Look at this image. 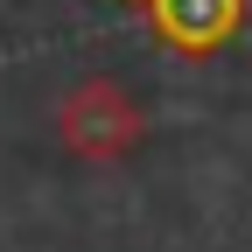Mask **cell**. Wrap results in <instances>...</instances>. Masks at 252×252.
I'll return each mask as SVG.
<instances>
[{
  "label": "cell",
  "mask_w": 252,
  "mask_h": 252,
  "mask_svg": "<svg viewBox=\"0 0 252 252\" xmlns=\"http://www.w3.org/2000/svg\"><path fill=\"white\" fill-rule=\"evenodd\" d=\"M140 7L154 14L161 42L182 49V56H210V49H224V42L238 35V21H245V0H140Z\"/></svg>",
  "instance_id": "1"
},
{
  "label": "cell",
  "mask_w": 252,
  "mask_h": 252,
  "mask_svg": "<svg viewBox=\"0 0 252 252\" xmlns=\"http://www.w3.org/2000/svg\"><path fill=\"white\" fill-rule=\"evenodd\" d=\"M63 126H70L77 154H126L140 140V112L119 84H84L70 98V112H63Z\"/></svg>",
  "instance_id": "2"
}]
</instances>
